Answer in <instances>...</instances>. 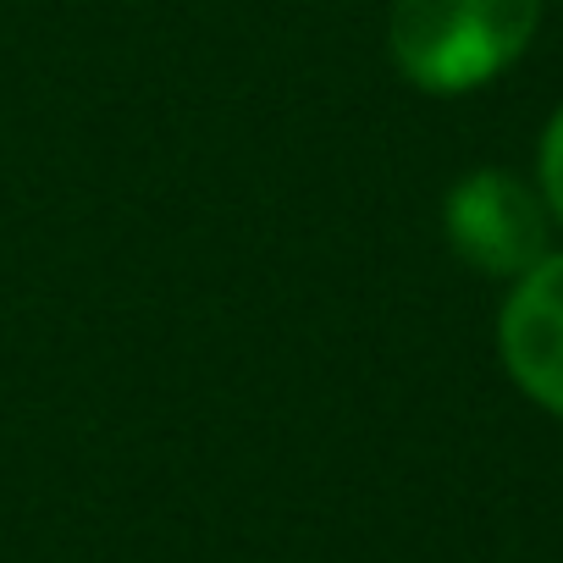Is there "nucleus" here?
Returning a JSON list of instances; mask_svg holds the SVG:
<instances>
[{"mask_svg": "<svg viewBox=\"0 0 563 563\" xmlns=\"http://www.w3.org/2000/svg\"><path fill=\"white\" fill-rule=\"evenodd\" d=\"M541 29V0H393L387 51L426 95H470L503 78Z\"/></svg>", "mask_w": 563, "mask_h": 563, "instance_id": "f257e3e1", "label": "nucleus"}, {"mask_svg": "<svg viewBox=\"0 0 563 563\" xmlns=\"http://www.w3.org/2000/svg\"><path fill=\"white\" fill-rule=\"evenodd\" d=\"M547 227H552V216H547L541 194L503 166L464 172L442 199V232H448L453 254L481 276L519 282L536 260L552 254Z\"/></svg>", "mask_w": 563, "mask_h": 563, "instance_id": "f03ea898", "label": "nucleus"}, {"mask_svg": "<svg viewBox=\"0 0 563 563\" xmlns=\"http://www.w3.org/2000/svg\"><path fill=\"white\" fill-rule=\"evenodd\" d=\"M497 354L514 387L563 420V254L536 260L514 282L497 321Z\"/></svg>", "mask_w": 563, "mask_h": 563, "instance_id": "7ed1b4c3", "label": "nucleus"}, {"mask_svg": "<svg viewBox=\"0 0 563 563\" xmlns=\"http://www.w3.org/2000/svg\"><path fill=\"white\" fill-rule=\"evenodd\" d=\"M536 177H541V205L547 216L563 227V106L552 111V122L541 128V150H536Z\"/></svg>", "mask_w": 563, "mask_h": 563, "instance_id": "20e7f679", "label": "nucleus"}]
</instances>
